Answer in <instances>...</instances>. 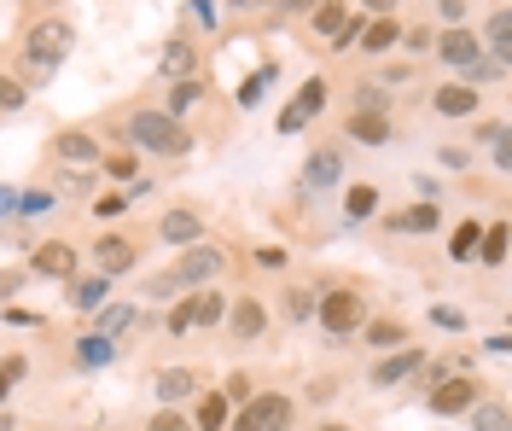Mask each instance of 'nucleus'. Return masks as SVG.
<instances>
[{
  "instance_id": "nucleus-1",
  "label": "nucleus",
  "mask_w": 512,
  "mask_h": 431,
  "mask_svg": "<svg viewBox=\"0 0 512 431\" xmlns=\"http://www.w3.org/2000/svg\"><path fill=\"white\" fill-rule=\"evenodd\" d=\"M128 140H134V152H152V158H187L192 152L187 123H175L169 111H146V105L128 117Z\"/></svg>"
},
{
  "instance_id": "nucleus-2",
  "label": "nucleus",
  "mask_w": 512,
  "mask_h": 431,
  "mask_svg": "<svg viewBox=\"0 0 512 431\" xmlns=\"http://www.w3.org/2000/svg\"><path fill=\"white\" fill-rule=\"evenodd\" d=\"M291 414H297V402H291L286 391H256V397L227 420V431H286Z\"/></svg>"
},
{
  "instance_id": "nucleus-3",
  "label": "nucleus",
  "mask_w": 512,
  "mask_h": 431,
  "mask_svg": "<svg viewBox=\"0 0 512 431\" xmlns=\"http://www.w3.org/2000/svg\"><path fill=\"white\" fill-rule=\"evenodd\" d=\"M216 274H227V251L222 245H210V239H198V245H181V257H175V268H169V280L175 286H210Z\"/></svg>"
},
{
  "instance_id": "nucleus-4",
  "label": "nucleus",
  "mask_w": 512,
  "mask_h": 431,
  "mask_svg": "<svg viewBox=\"0 0 512 431\" xmlns=\"http://www.w3.org/2000/svg\"><path fill=\"white\" fill-rule=\"evenodd\" d=\"M70 47H76V30H70L64 18H41V24H30V35H24V59H35V65H59Z\"/></svg>"
},
{
  "instance_id": "nucleus-5",
  "label": "nucleus",
  "mask_w": 512,
  "mask_h": 431,
  "mask_svg": "<svg viewBox=\"0 0 512 431\" xmlns=\"http://www.w3.org/2000/svg\"><path fill=\"white\" fill-rule=\"evenodd\" d=\"M338 181H344V152H338V146H315L309 164H303V175H297V193H303V199H320V193H332Z\"/></svg>"
},
{
  "instance_id": "nucleus-6",
  "label": "nucleus",
  "mask_w": 512,
  "mask_h": 431,
  "mask_svg": "<svg viewBox=\"0 0 512 431\" xmlns=\"http://www.w3.org/2000/svg\"><path fill=\"white\" fill-rule=\"evenodd\" d=\"M478 397H483L478 373H448V379L431 385V414H437V420H454V414H466Z\"/></svg>"
},
{
  "instance_id": "nucleus-7",
  "label": "nucleus",
  "mask_w": 512,
  "mask_h": 431,
  "mask_svg": "<svg viewBox=\"0 0 512 431\" xmlns=\"http://www.w3.org/2000/svg\"><path fill=\"white\" fill-rule=\"evenodd\" d=\"M326 94H332V88H326V76H309V82L297 88V100L280 111V123H274V129H280V134H303L320 111H326Z\"/></svg>"
},
{
  "instance_id": "nucleus-8",
  "label": "nucleus",
  "mask_w": 512,
  "mask_h": 431,
  "mask_svg": "<svg viewBox=\"0 0 512 431\" xmlns=\"http://www.w3.org/2000/svg\"><path fill=\"white\" fill-rule=\"evenodd\" d=\"M315 321L326 327V338H350L367 315H361V298H355V292H320Z\"/></svg>"
},
{
  "instance_id": "nucleus-9",
  "label": "nucleus",
  "mask_w": 512,
  "mask_h": 431,
  "mask_svg": "<svg viewBox=\"0 0 512 431\" xmlns=\"http://www.w3.org/2000/svg\"><path fill=\"white\" fill-rule=\"evenodd\" d=\"M431 47H437V65H448V70H472L483 59V41L472 24H454V30L431 35Z\"/></svg>"
},
{
  "instance_id": "nucleus-10",
  "label": "nucleus",
  "mask_w": 512,
  "mask_h": 431,
  "mask_svg": "<svg viewBox=\"0 0 512 431\" xmlns=\"http://www.w3.org/2000/svg\"><path fill=\"white\" fill-rule=\"evenodd\" d=\"M134 263H140V245H134L128 233H99V245H94V274L117 280V274H128Z\"/></svg>"
},
{
  "instance_id": "nucleus-11",
  "label": "nucleus",
  "mask_w": 512,
  "mask_h": 431,
  "mask_svg": "<svg viewBox=\"0 0 512 431\" xmlns=\"http://www.w3.org/2000/svg\"><path fill=\"white\" fill-rule=\"evenodd\" d=\"M30 274H41V280H76V245L41 239V245L30 251Z\"/></svg>"
},
{
  "instance_id": "nucleus-12",
  "label": "nucleus",
  "mask_w": 512,
  "mask_h": 431,
  "mask_svg": "<svg viewBox=\"0 0 512 431\" xmlns=\"http://www.w3.org/2000/svg\"><path fill=\"white\" fill-rule=\"evenodd\" d=\"M227 332H233V338H239V344H256V338H262V327H268V309H262V303L251 298V292H239V298L227 303Z\"/></svg>"
},
{
  "instance_id": "nucleus-13",
  "label": "nucleus",
  "mask_w": 512,
  "mask_h": 431,
  "mask_svg": "<svg viewBox=\"0 0 512 431\" xmlns=\"http://www.w3.org/2000/svg\"><path fill=\"white\" fill-rule=\"evenodd\" d=\"M425 367V350L419 344H402V350H384V362H373V379L367 385H402Z\"/></svg>"
},
{
  "instance_id": "nucleus-14",
  "label": "nucleus",
  "mask_w": 512,
  "mask_h": 431,
  "mask_svg": "<svg viewBox=\"0 0 512 431\" xmlns=\"http://www.w3.org/2000/svg\"><path fill=\"white\" fill-rule=\"evenodd\" d=\"M431 111L448 117V123H460V117H472V111H478V88H472V82H443V88L431 94Z\"/></svg>"
},
{
  "instance_id": "nucleus-15",
  "label": "nucleus",
  "mask_w": 512,
  "mask_h": 431,
  "mask_svg": "<svg viewBox=\"0 0 512 431\" xmlns=\"http://www.w3.org/2000/svg\"><path fill=\"white\" fill-rule=\"evenodd\" d=\"M158 239H163V245H175V251H181V245H198V239H204V222H198V210H187V204H181V210H163Z\"/></svg>"
},
{
  "instance_id": "nucleus-16",
  "label": "nucleus",
  "mask_w": 512,
  "mask_h": 431,
  "mask_svg": "<svg viewBox=\"0 0 512 431\" xmlns=\"http://www.w3.org/2000/svg\"><path fill=\"white\" fill-rule=\"evenodd\" d=\"M140 321H146V309H134V303H105L99 309V338H111V344H123L128 332H140Z\"/></svg>"
},
{
  "instance_id": "nucleus-17",
  "label": "nucleus",
  "mask_w": 512,
  "mask_h": 431,
  "mask_svg": "<svg viewBox=\"0 0 512 431\" xmlns=\"http://www.w3.org/2000/svg\"><path fill=\"white\" fill-rule=\"evenodd\" d=\"M152 391H158V402H163V408H181V402H192V397H198V373H192V367H163Z\"/></svg>"
},
{
  "instance_id": "nucleus-18",
  "label": "nucleus",
  "mask_w": 512,
  "mask_h": 431,
  "mask_svg": "<svg viewBox=\"0 0 512 431\" xmlns=\"http://www.w3.org/2000/svg\"><path fill=\"white\" fill-rule=\"evenodd\" d=\"M53 158H64V164H99V140L88 129H64V134H53Z\"/></svg>"
},
{
  "instance_id": "nucleus-19",
  "label": "nucleus",
  "mask_w": 512,
  "mask_h": 431,
  "mask_svg": "<svg viewBox=\"0 0 512 431\" xmlns=\"http://www.w3.org/2000/svg\"><path fill=\"white\" fill-rule=\"evenodd\" d=\"M437 222H443V210H437V204H408V210H390V216H384V228L390 233H431L437 228Z\"/></svg>"
},
{
  "instance_id": "nucleus-20",
  "label": "nucleus",
  "mask_w": 512,
  "mask_h": 431,
  "mask_svg": "<svg viewBox=\"0 0 512 431\" xmlns=\"http://www.w3.org/2000/svg\"><path fill=\"white\" fill-rule=\"evenodd\" d=\"M192 65H198V47H192L187 35L163 41V59H158V70L169 76V82H187V76H192Z\"/></svg>"
},
{
  "instance_id": "nucleus-21",
  "label": "nucleus",
  "mask_w": 512,
  "mask_h": 431,
  "mask_svg": "<svg viewBox=\"0 0 512 431\" xmlns=\"http://www.w3.org/2000/svg\"><path fill=\"white\" fill-rule=\"evenodd\" d=\"M105 303H111V280H105V274L70 280V309H82V315H99Z\"/></svg>"
},
{
  "instance_id": "nucleus-22",
  "label": "nucleus",
  "mask_w": 512,
  "mask_h": 431,
  "mask_svg": "<svg viewBox=\"0 0 512 431\" xmlns=\"http://www.w3.org/2000/svg\"><path fill=\"white\" fill-rule=\"evenodd\" d=\"M344 134H350L355 146H384L390 140V117H379V111H350Z\"/></svg>"
},
{
  "instance_id": "nucleus-23",
  "label": "nucleus",
  "mask_w": 512,
  "mask_h": 431,
  "mask_svg": "<svg viewBox=\"0 0 512 431\" xmlns=\"http://www.w3.org/2000/svg\"><path fill=\"white\" fill-rule=\"evenodd\" d=\"M361 344H367V350H402V344H408V327H402V321H361Z\"/></svg>"
},
{
  "instance_id": "nucleus-24",
  "label": "nucleus",
  "mask_w": 512,
  "mask_h": 431,
  "mask_svg": "<svg viewBox=\"0 0 512 431\" xmlns=\"http://www.w3.org/2000/svg\"><path fill=\"white\" fill-rule=\"evenodd\" d=\"M355 41H361L373 59H379L384 47H396V41H402V24H396V12H384V18H373V24H361V35H355Z\"/></svg>"
},
{
  "instance_id": "nucleus-25",
  "label": "nucleus",
  "mask_w": 512,
  "mask_h": 431,
  "mask_svg": "<svg viewBox=\"0 0 512 431\" xmlns=\"http://www.w3.org/2000/svg\"><path fill=\"white\" fill-rule=\"evenodd\" d=\"M227 420H233V402L222 391H204L198 397V431H227Z\"/></svg>"
},
{
  "instance_id": "nucleus-26",
  "label": "nucleus",
  "mask_w": 512,
  "mask_h": 431,
  "mask_svg": "<svg viewBox=\"0 0 512 431\" xmlns=\"http://www.w3.org/2000/svg\"><path fill=\"white\" fill-rule=\"evenodd\" d=\"M198 100H204V82H198V76H187V82H175V88H169V105H163V111H169L175 123H187V111Z\"/></svg>"
},
{
  "instance_id": "nucleus-27",
  "label": "nucleus",
  "mask_w": 512,
  "mask_h": 431,
  "mask_svg": "<svg viewBox=\"0 0 512 431\" xmlns=\"http://www.w3.org/2000/svg\"><path fill=\"white\" fill-rule=\"evenodd\" d=\"M344 18H350V12H344L338 0H320V6H315V18H309V35H320V41H332V35L344 30Z\"/></svg>"
},
{
  "instance_id": "nucleus-28",
  "label": "nucleus",
  "mask_w": 512,
  "mask_h": 431,
  "mask_svg": "<svg viewBox=\"0 0 512 431\" xmlns=\"http://www.w3.org/2000/svg\"><path fill=\"white\" fill-rule=\"evenodd\" d=\"M187 298H192V327H216V321L227 315L222 292H187Z\"/></svg>"
},
{
  "instance_id": "nucleus-29",
  "label": "nucleus",
  "mask_w": 512,
  "mask_h": 431,
  "mask_svg": "<svg viewBox=\"0 0 512 431\" xmlns=\"http://www.w3.org/2000/svg\"><path fill=\"white\" fill-rule=\"evenodd\" d=\"M466 420H472V431H507V402H472L466 408Z\"/></svg>"
},
{
  "instance_id": "nucleus-30",
  "label": "nucleus",
  "mask_w": 512,
  "mask_h": 431,
  "mask_svg": "<svg viewBox=\"0 0 512 431\" xmlns=\"http://www.w3.org/2000/svg\"><path fill=\"white\" fill-rule=\"evenodd\" d=\"M478 239H483V222H460L454 239H448V257H454V263H472V257H478Z\"/></svg>"
},
{
  "instance_id": "nucleus-31",
  "label": "nucleus",
  "mask_w": 512,
  "mask_h": 431,
  "mask_svg": "<svg viewBox=\"0 0 512 431\" xmlns=\"http://www.w3.org/2000/svg\"><path fill=\"white\" fill-rule=\"evenodd\" d=\"M344 210H350V222H367V216L379 210V187H367V181H355L350 193H344Z\"/></svg>"
},
{
  "instance_id": "nucleus-32",
  "label": "nucleus",
  "mask_w": 512,
  "mask_h": 431,
  "mask_svg": "<svg viewBox=\"0 0 512 431\" xmlns=\"http://www.w3.org/2000/svg\"><path fill=\"white\" fill-rule=\"evenodd\" d=\"M315 303H320L315 286H286V321H315Z\"/></svg>"
},
{
  "instance_id": "nucleus-33",
  "label": "nucleus",
  "mask_w": 512,
  "mask_h": 431,
  "mask_svg": "<svg viewBox=\"0 0 512 431\" xmlns=\"http://www.w3.org/2000/svg\"><path fill=\"white\" fill-rule=\"evenodd\" d=\"M76 356H82L88 367H105L111 356H117V344H111V338H99V332H82V338H76Z\"/></svg>"
},
{
  "instance_id": "nucleus-34",
  "label": "nucleus",
  "mask_w": 512,
  "mask_h": 431,
  "mask_svg": "<svg viewBox=\"0 0 512 431\" xmlns=\"http://www.w3.org/2000/svg\"><path fill=\"white\" fill-rule=\"evenodd\" d=\"M478 257H483L489 268H501V263H507V222L483 228V239H478Z\"/></svg>"
},
{
  "instance_id": "nucleus-35",
  "label": "nucleus",
  "mask_w": 512,
  "mask_h": 431,
  "mask_svg": "<svg viewBox=\"0 0 512 431\" xmlns=\"http://www.w3.org/2000/svg\"><path fill=\"white\" fill-rule=\"evenodd\" d=\"M478 140H483V152L495 158V169H507V164H512V152H507V123H483Z\"/></svg>"
},
{
  "instance_id": "nucleus-36",
  "label": "nucleus",
  "mask_w": 512,
  "mask_h": 431,
  "mask_svg": "<svg viewBox=\"0 0 512 431\" xmlns=\"http://www.w3.org/2000/svg\"><path fill=\"white\" fill-rule=\"evenodd\" d=\"M24 105H30V88H24L18 76H6V70H0V111L12 117V111H24Z\"/></svg>"
},
{
  "instance_id": "nucleus-37",
  "label": "nucleus",
  "mask_w": 512,
  "mask_h": 431,
  "mask_svg": "<svg viewBox=\"0 0 512 431\" xmlns=\"http://www.w3.org/2000/svg\"><path fill=\"white\" fill-rule=\"evenodd\" d=\"M355 111H379V117H390V94L373 88V82H361V88H355Z\"/></svg>"
},
{
  "instance_id": "nucleus-38",
  "label": "nucleus",
  "mask_w": 512,
  "mask_h": 431,
  "mask_svg": "<svg viewBox=\"0 0 512 431\" xmlns=\"http://www.w3.org/2000/svg\"><path fill=\"white\" fill-rule=\"evenodd\" d=\"M222 397H227V402H239V408H245V402L256 397V379H251V373H227Z\"/></svg>"
},
{
  "instance_id": "nucleus-39",
  "label": "nucleus",
  "mask_w": 512,
  "mask_h": 431,
  "mask_svg": "<svg viewBox=\"0 0 512 431\" xmlns=\"http://www.w3.org/2000/svg\"><path fill=\"white\" fill-rule=\"evenodd\" d=\"M163 327H169V338H187V332H192V298H175V309H169V321H163Z\"/></svg>"
},
{
  "instance_id": "nucleus-40",
  "label": "nucleus",
  "mask_w": 512,
  "mask_h": 431,
  "mask_svg": "<svg viewBox=\"0 0 512 431\" xmlns=\"http://www.w3.org/2000/svg\"><path fill=\"white\" fill-rule=\"evenodd\" d=\"M146 431H192V420L181 414V408H158V414H152V426H146Z\"/></svg>"
},
{
  "instance_id": "nucleus-41",
  "label": "nucleus",
  "mask_w": 512,
  "mask_h": 431,
  "mask_svg": "<svg viewBox=\"0 0 512 431\" xmlns=\"http://www.w3.org/2000/svg\"><path fill=\"white\" fill-rule=\"evenodd\" d=\"M53 193H47V187H35V193H18V210H24V216H41V210H53Z\"/></svg>"
},
{
  "instance_id": "nucleus-42",
  "label": "nucleus",
  "mask_w": 512,
  "mask_h": 431,
  "mask_svg": "<svg viewBox=\"0 0 512 431\" xmlns=\"http://www.w3.org/2000/svg\"><path fill=\"white\" fill-rule=\"evenodd\" d=\"M24 280H30V268H6V274H0V303L18 298V292H24Z\"/></svg>"
},
{
  "instance_id": "nucleus-43",
  "label": "nucleus",
  "mask_w": 512,
  "mask_h": 431,
  "mask_svg": "<svg viewBox=\"0 0 512 431\" xmlns=\"http://www.w3.org/2000/svg\"><path fill=\"white\" fill-rule=\"evenodd\" d=\"M431 327H443V332H466V315H460V309H448V303H437V309H431Z\"/></svg>"
},
{
  "instance_id": "nucleus-44",
  "label": "nucleus",
  "mask_w": 512,
  "mask_h": 431,
  "mask_svg": "<svg viewBox=\"0 0 512 431\" xmlns=\"http://www.w3.org/2000/svg\"><path fill=\"white\" fill-rule=\"evenodd\" d=\"M105 169H111V181H134L140 158H134V152H117V158H105Z\"/></svg>"
},
{
  "instance_id": "nucleus-45",
  "label": "nucleus",
  "mask_w": 512,
  "mask_h": 431,
  "mask_svg": "<svg viewBox=\"0 0 512 431\" xmlns=\"http://www.w3.org/2000/svg\"><path fill=\"white\" fill-rule=\"evenodd\" d=\"M128 204H134L128 193H99V199H94V216H123Z\"/></svg>"
},
{
  "instance_id": "nucleus-46",
  "label": "nucleus",
  "mask_w": 512,
  "mask_h": 431,
  "mask_svg": "<svg viewBox=\"0 0 512 431\" xmlns=\"http://www.w3.org/2000/svg\"><path fill=\"white\" fill-rule=\"evenodd\" d=\"M443 169H472V146H437Z\"/></svg>"
},
{
  "instance_id": "nucleus-47",
  "label": "nucleus",
  "mask_w": 512,
  "mask_h": 431,
  "mask_svg": "<svg viewBox=\"0 0 512 431\" xmlns=\"http://www.w3.org/2000/svg\"><path fill=\"white\" fill-rule=\"evenodd\" d=\"M437 12H443V24H448V30L472 18V6H466V0H437Z\"/></svg>"
},
{
  "instance_id": "nucleus-48",
  "label": "nucleus",
  "mask_w": 512,
  "mask_h": 431,
  "mask_svg": "<svg viewBox=\"0 0 512 431\" xmlns=\"http://www.w3.org/2000/svg\"><path fill=\"white\" fill-rule=\"evenodd\" d=\"M355 35H361V12H350V18H344V30L332 35V47H350Z\"/></svg>"
},
{
  "instance_id": "nucleus-49",
  "label": "nucleus",
  "mask_w": 512,
  "mask_h": 431,
  "mask_svg": "<svg viewBox=\"0 0 512 431\" xmlns=\"http://www.w3.org/2000/svg\"><path fill=\"white\" fill-rule=\"evenodd\" d=\"M268 76H274V70H262V76H251V82H245V88H239V105H251L256 94H262V88H268Z\"/></svg>"
},
{
  "instance_id": "nucleus-50",
  "label": "nucleus",
  "mask_w": 512,
  "mask_h": 431,
  "mask_svg": "<svg viewBox=\"0 0 512 431\" xmlns=\"http://www.w3.org/2000/svg\"><path fill=\"white\" fill-rule=\"evenodd\" d=\"M192 12H198V24H204V30H216V18H222V12H216V0H192Z\"/></svg>"
},
{
  "instance_id": "nucleus-51",
  "label": "nucleus",
  "mask_w": 512,
  "mask_h": 431,
  "mask_svg": "<svg viewBox=\"0 0 512 431\" xmlns=\"http://www.w3.org/2000/svg\"><path fill=\"white\" fill-rule=\"evenodd\" d=\"M0 373H6V379H12V385H18V379H24V373H30V362H24V356H6V362H0Z\"/></svg>"
},
{
  "instance_id": "nucleus-52",
  "label": "nucleus",
  "mask_w": 512,
  "mask_h": 431,
  "mask_svg": "<svg viewBox=\"0 0 512 431\" xmlns=\"http://www.w3.org/2000/svg\"><path fill=\"white\" fill-rule=\"evenodd\" d=\"M402 41H408L414 53H425V47H431V30H402Z\"/></svg>"
},
{
  "instance_id": "nucleus-53",
  "label": "nucleus",
  "mask_w": 512,
  "mask_h": 431,
  "mask_svg": "<svg viewBox=\"0 0 512 431\" xmlns=\"http://www.w3.org/2000/svg\"><path fill=\"white\" fill-rule=\"evenodd\" d=\"M256 263H262V268H280V263H286V251H274V245H262V251H256Z\"/></svg>"
},
{
  "instance_id": "nucleus-54",
  "label": "nucleus",
  "mask_w": 512,
  "mask_h": 431,
  "mask_svg": "<svg viewBox=\"0 0 512 431\" xmlns=\"http://www.w3.org/2000/svg\"><path fill=\"white\" fill-rule=\"evenodd\" d=\"M402 0H361V12H373V18H384V12H396Z\"/></svg>"
},
{
  "instance_id": "nucleus-55",
  "label": "nucleus",
  "mask_w": 512,
  "mask_h": 431,
  "mask_svg": "<svg viewBox=\"0 0 512 431\" xmlns=\"http://www.w3.org/2000/svg\"><path fill=\"white\" fill-rule=\"evenodd\" d=\"M12 210H18V193H12V187H0V222H6Z\"/></svg>"
},
{
  "instance_id": "nucleus-56",
  "label": "nucleus",
  "mask_w": 512,
  "mask_h": 431,
  "mask_svg": "<svg viewBox=\"0 0 512 431\" xmlns=\"http://www.w3.org/2000/svg\"><path fill=\"white\" fill-rule=\"evenodd\" d=\"M6 391H12V379H6V373H0V402H6Z\"/></svg>"
},
{
  "instance_id": "nucleus-57",
  "label": "nucleus",
  "mask_w": 512,
  "mask_h": 431,
  "mask_svg": "<svg viewBox=\"0 0 512 431\" xmlns=\"http://www.w3.org/2000/svg\"><path fill=\"white\" fill-rule=\"evenodd\" d=\"M233 6H239V12H245V6H268V0H233Z\"/></svg>"
},
{
  "instance_id": "nucleus-58",
  "label": "nucleus",
  "mask_w": 512,
  "mask_h": 431,
  "mask_svg": "<svg viewBox=\"0 0 512 431\" xmlns=\"http://www.w3.org/2000/svg\"><path fill=\"white\" fill-rule=\"evenodd\" d=\"M0 431H12V414H0Z\"/></svg>"
},
{
  "instance_id": "nucleus-59",
  "label": "nucleus",
  "mask_w": 512,
  "mask_h": 431,
  "mask_svg": "<svg viewBox=\"0 0 512 431\" xmlns=\"http://www.w3.org/2000/svg\"><path fill=\"white\" fill-rule=\"evenodd\" d=\"M320 431H350V426H338V420H332V426H320Z\"/></svg>"
}]
</instances>
